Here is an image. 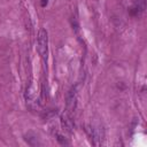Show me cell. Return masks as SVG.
<instances>
[{
    "label": "cell",
    "instance_id": "cell-3",
    "mask_svg": "<svg viewBox=\"0 0 147 147\" xmlns=\"http://www.w3.org/2000/svg\"><path fill=\"white\" fill-rule=\"evenodd\" d=\"M47 2H48V0H41V1H40V6H41V7H46Z\"/></svg>",
    "mask_w": 147,
    "mask_h": 147
},
{
    "label": "cell",
    "instance_id": "cell-2",
    "mask_svg": "<svg viewBox=\"0 0 147 147\" xmlns=\"http://www.w3.org/2000/svg\"><path fill=\"white\" fill-rule=\"evenodd\" d=\"M76 105H77V90H76V87H72L68 92L67 101H65V107H67V111L69 115L75 111Z\"/></svg>",
    "mask_w": 147,
    "mask_h": 147
},
{
    "label": "cell",
    "instance_id": "cell-1",
    "mask_svg": "<svg viewBox=\"0 0 147 147\" xmlns=\"http://www.w3.org/2000/svg\"><path fill=\"white\" fill-rule=\"evenodd\" d=\"M37 52L44 62L47 61L48 55V32L45 29H40L37 37Z\"/></svg>",
    "mask_w": 147,
    "mask_h": 147
}]
</instances>
